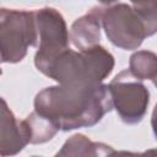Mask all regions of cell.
<instances>
[{
    "mask_svg": "<svg viewBox=\"0 0 157 157\" xmlns=\"http://www.w3.org/2000/svg\"><path fill=\"white\" fill-rule=\"evenodd\" d=\"M113 109L107 85L50 86L36 94L34 112L52 120L59 130L90 128Z\"/></svg>",
    "mask_w": 157,
    "mask_h": 157,
    "instance_id": "cell-1",
    "label": "cell"
},
{
    "mask_svg": "<svg viewBox=\"0 0 157 157\" xmlns=\"http://www.w3.org/2000/svg\"><path fill=\"white\" fill-rule=\"evenodd\" d=\"M101 26L115 47L137 49L145 38L156 33V2L101 4Z\"/></svg>",
    "mask_w": 157,
    "mask_h": 157,
    "instance_id": "cell-2",
    "label": "cell"
},
{
    "mask_svg": "<svg viewBox=\"0 0 157 157\" xmlns=\"http://www.w3.org/2000/svg\"><path fill=\"white\" fill-rule=\"evenodd\" d=\"M114 69V56L102 45L64 50L44 74L61 86H98Z\"/></svg>",
    "mask_w": 157,
    "mask_h": 157,
    "instance_id": "cell-3",
    "label": "cell"
},
{
    "mask_svg": "<svg viewBox=\"0 0 157 157\" xmlns=\"http://www.w3.org/2000/svg\"><path fill=\"white\" fill-rule=\"evenodd\" d=\"M37 44L33 11L0 7V63H18Z\"/></svg>",
    "mask_w": 157,
    "mask_h": 157,
    "instance_id": "cell-4",
    "label": "cell"
},
{
    "mask_svg": "<svg viewBox=\"0 0 157 157\" xmlns=\"http://www.w3.org/2000/svg\"><path fill=\"white\" fill-rule=\"evenodd\" d=\"M33 16L38 38L34 65L44 75L52 63L69 48V31L63 15L54 7L38 9Z\"/></svg>",
    "mask_w": 157,
    "mask_h": 157,
    "instance_id": "cell-5",
    "label": "cell"
},
{
    "mask_svg": "<svg viewBox=\"0 0 157 157\" xmlns=\"http://www.w3.org/2000/svg\"><path fill=\"white\" fill-rule=\"evenodd\" d=\"M108 86L113 108L126 124L142 120L150 103V92L142 81L135 78L128 69L120 71Z\"/></svg>",
    "mask_w": 157,
    "mask_h": 157,
    "instance_id": "cell-6",
    "label": "cell"
},
{
    "mask_svg": "<svg viewBox=\"0 0 157 157\" xmlns=\"http://www.w3.org/2000/svg\"><path fill=\"white\" fill-rule=\"evenodd\" d=\"M31 141L28 126L25 120H18L0 97V157L20 153Z\"/></svg>",
    "mask_w": 157,
    "mask_h": 157,
    "instance_id": "cell-7",
    "label": "cell"
},
{
    "mask_svg": "<svg viewBox=\"0 0 157 157\" xmlns=\"http://www.w3.org/2000/svg\"><path fill=\"white\" fill-rule=\"evenodd\" d=\"M69 39L78 52L99 45L101 40V5L92 7L86 15L71 25Z\"/></svg>",
    "mask_w": 157,
    "mask_h": 157,
    "instance_id": "cell-8",
    "label": "cell"
},
{
    "mask_svg": "<svg viewBox=\"0 0 157 157\" xmlns=\"http://www.w3.org/2000/svg\"><path fill=\"white\" fill-rule=\"evenodd\" d=\"M114 148L103 142H93L82 134L69 137L55 157H108Z\"/></svg>",
    "mask_w": 157,
    "mask_h": 157,
    "instance_id": "cell-9",
    "label": "cell"
},
{
    "mask_svg": "<svg viewBox=\"0 0 157 157\" xmlns=\"http://www.w3.org/2000/svg\"><path fill=\"white\" fill-rule=\"evenodd\" d=\"M129 72L137 80H150L155 83L157 77V56L150 50H137L129 60Z\"/></svg>",
    "mask_w": 157,
    "mask_h": 157,
    "instance_id": "cell-10",
    "label": "cell"
},
{
    "mask_svg": "<svg viewBox=\"0 0 157 157\" xmlns=\"http://www.w3.org/2000/svg\"><path fill=\"white\" fill-rule=\"evenodd\" d=\"M29 135H31V141L29 144H44L52 140L55 134L59 131V128L49 119L45 117L38 114L37 112H32L27 118L25 119Z\"/></svg>",
    "mask_w": 157,
    "mask_h": 157,
    "instance_id": "cell-11",
    "label": "cell"
},
{
    "mask_svg": "<svg viewBox=\"0 0 157 157\" xmlns=\"http://www.w3.org/2000/svg\"><path fill=\"white\" fill-rule=\"evenodd\" d=\"M108 157H157L156 150L150 148L145 152H130V151H113Z\"/></svg>",
    "mask_w": 157,
    "mask_h": 157,
    "instance_id": "cell-12",
    "label": "cell"
},
{
    "mask_svg": "<svg viewBox=\"0 0 157 157\" xmlns=\"http://www.w3.org/2000/svg\"><path fill=\"white\" fill-rule=\"evenodd\" d=\"M1 74H2V70H1V67H0V75H1Z\"/></svg>",
    "mask_w": 157,
    "mask_h": 157,
    "instance_id": "cell-13",
    "label": "cell"
},
{
    "mask_svg": "<svg viewBox=\"0 0 157 157\" xmlns=\"http://www.w3.org/2000/svg\"><path fill=\"white\" fill-rule=\"evenodd\" d=\"M33 157H39V156H33Z\"/></svg>",
    "mask_w": 157,
    "mask_h": 157,
    "instance_id": "cell-14",
    "label": "cell"
},
{
    "mask_svg": "<svg viewBox=\"0 0 157 157\" xmlns=\"http://www.w3.org/2000/svg\"><path fill=\"white\" fill-rule=\"evenodd\" d=\"M54 157H55V156H54Z\"/></svg>",
    "mask_w": 157,
    "mask_h": 157,
    "instance_id": "cell-15",
    "label": "cell"
}]
</instances>
